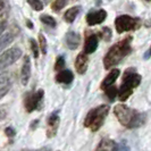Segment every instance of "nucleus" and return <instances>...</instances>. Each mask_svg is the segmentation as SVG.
Masks as SVG:
<instances>
[{
    "label": "nucleus",
    "mask_w": 151,
    "mask_h": 151,
    "mask_svg": "<svg viewBox=\"0 0 151 151\" xmlns=\"http://www.w3.org/2000/svg\"><path fill=\"white\" fill-rule=\"evenodd\" d=\"M59 127V116L57 113H52L48 119V126H47V136L53 137L57 134V131Z\"/></svg>",
    "instance_id": "nucleus-9"
},
{
    "label": "nucleus",
    "mask_w": 151,
    "mask_h": 151,
    "mask_svg": "<svg viewBox=\"0 0 151 151\" xmlns=\"http://www.w3.org/2000/svg\"><path fill=\"white\" fill-rule=\"evenodd\" d=\"M106 96L110 99V100H114V99L118 96V90H117V88L114 86V85H111L110 88H108L106 90Z\"/></svg>",
    "instance_id": "nucleus-24"
},
{
    "label": "nucleus",
    "mask_w": 151,
    "mask_h": 151,
    "mask_svg": "<svg viewBox=\"0 0 151 151\" xmlns=\"http://www.w3.org/2000/svg\"><path fill=\"white\" fill-rule=\"evenodd\" d=\"M89 66V57L85 52H81L77 55L75 60V68L78 74H84Z\"/></svg>",
    "instance_id": "nucleus-10"
},
{
    "label": "nucleus",
    "mask_w": 151,
    "mask_h": 151,
    "mask_svg": "<svg viewBox=\"0 0 151 151\" xmlns=\"http://www.w3.org/2000/svg\"><path fill=\"white\" fill-rule=\"evenodd\" d=\"M117 143L114 142L113 140L109 139H102L101 142L99 143V145L97 147L96 151H115Z\"/></svg>",
    "instance_id": "nucleus-17"
},
{
    "label": "nucleus",
    "mask_w": 151,
    "mask_h": 151,
    "mask_svg": "<svg viewBox=\"0 0 151 151\" xmlns=\"http://www.w3.org/2000/svg\"><path fill=\"white\" fill-rule=\"evenodd\" d=\"M74 80V74L68 70V69H65V70H61L60 73H58L56 75V81L58 83H64V84H69L72 83V81Z\"/></svg>",
    "instance_id": "nucleus-15"
},
{
    "label": "nucleus",
    "mask_w": 151,
    "mask_h": 151,
    "mask_svg": "<svg viewBox=\"0 0 151 151\" xmlns=\"http://www.w3.org/2000/svg\"><path fill=\"white\" fill-rule=\"evenodd\" d=\"M140 83H141V75L135 73L133 68H129L125 72V75L123 77V85L134 89L136 86H139Z\"/></svg>",
    "instance_id": "nucleus-7"
},
{
    "label": "nucleus",
    "mask_w": 151,
    "mask_h": 151,
    "mask_svg": "<svg viewBox=\"0 0 151 151\" xmlns=\"http://www.w3.org/2000/svg\"><path fill=\"white\" fill-rule=\"evenodd\" d=\"M26 24H27V26H29L30 29H32V27H33V25H32V23H31L30 19H27V21H26Z\"/></svg>",
    "instance_id": "nucleus-31"
},
{
    "label": "nucleus",
    "mask_w": 151,
    "mask_h": 151,
    "mask_svg": "<svg viewBox=\"0 0 151 151\" xmlns=\"http://www.w3.org/2000/svg\"><path fill=\"white\" fill-rule=\"evenodd\" d=\"M27 4H29L34 10L40 12V10L43 9V2H41L40 0H27Z\"/></svg>",
    "instance_id": "nucleus-23"
},
{
    "label": "nucleus",
    "mask_w": 151,
    "mask_h": 151,
    "mask_svg": "<svg viewBox=\"0 0 151 151\" xmlns=\"http://www.w3.org/2000/svg\"><path fill=\"white\" fill-rule=\"evenodd\" d=\"M115 151H129V147L125 144V142H121L116 145V149Z\"/></svg>",
    "instance_id": "nucleus-29"
},
{
    "label": "nucleus",
    "mask_w": 151,
    "mask_h": 151,
    "mask_svg": "<svg viewBox=\"0 0 151 151\" xmlns=\"http://www.w3.org/2000/svg\"><path fill=\"white\" fill-rule=\"evenodd\" d=\"M39 42H40V50H41V52L45 55L47 53V39H45V37L42 33L39 34Z\"/></svg>",
    "instance_id": "nucleus-25"
},
{
    "label": "nucleus",
    "mask_w": 151,
    "mask_h": 151,
    "mask_svg": "<svg viewBox=\"0 0 151 151\" xmlns=\"http://www.w3.org/2000/svg\"><path fill=\"white\" fill-rule=\"evenodd\" d=\"M119 74H121V70H119L118 68H114V69H111L110 73H109V74L105 77V80L101 82L100 89L106 91L108 88H110V86L115 83V81L117 80V77L119 76Z\"/></svg>",
    "instance_id": "nucleus-13"
},
{
    "label": "nucleus",
    "mask_w": 151,
    "mask_h": 151,
    "mask_svg": "<svg viewBox=\"0 0 151 151\" xmlns=\"http://www.w3.org/2000/svg\"><path fill=\"white\" fill-rule=\"evenodd\" d=\"M65 42H66V45L70 50H75L80 47V43H81V35L78 33H76L74 31H70L68 32L67 34L65 35Z\"/></svg>",
    "instance_id": "nucleus-11"
},
{
    "label": "nucleus",
    "mask_w": 151,
    "mask_h": 151,
    "mask_svg": "<svg viewBox=\"0 0 151 151\" xmlns=\"http://www.w3.org/2000/svg\"><path fill=\"white\" fill-rule=\"evenodd\" d=\"M40 19H41V22L43 23V24L50 26V27H55V26H56V19H55L53 17H51V16L41 15L40 16Z\"/></svg>",
    "instance_id": "nucleus-22"
},
{
    "label": "nucleus",
    "mask_w": 151,
    "mask_h": 151,
    "mask_svg": "<svg viewBox=\"0 0 151 151\" xmlns=\"http://www.w3.org/2000/svg\"><path fill=\"white\" fill-rule=\"evenodd\" d=\"M31 77V59L29 56L24 57L22 70H21V82L23 85H26L29 83Z\"/></svg>",
    "instance_id": "nucleus-12"
},
{
    "label": "nucleus",
    "mask_w": 151,
    "mask_h": 151,
    "mask_svg": "<svg viewBox=\"0 0 151 151\" xmlns=\"http://www.w3.org/2000/svg\"><path fill=\"white\" fill-rule=\"evenodd\" d=\"M6 134H7L8 136H12V137H13V136H15V129H12V127H7V129H6Z\"/></svg>",
    "instance_id": "nucleus-30"
},
{
    "label": "nucleus",
    "mask_w": 151,
    "mask_h": 151,
    "mask_svg": "<svg viewBox=\"0 0 151 151\" xmlns=\"http://www.w3.org/2000/svg\"><path fill=\"white\" fill-rule=\"evenodd\" d=\"M68 0H53L51 4V8L53 12H60L63 8L67 5Z\"/></svg>",
    "instance_id": "nucleus-21"
},
{
    "label": "nucleus",
    "mask_w": 151,
    "mask_h": 151,
    "mask_svg": "<svg viewBox=\"0 0 151 151\" xmlns=\"http://www.w3.org/2000/svg\"><path fill=\"white\" fill-rule=\"evenodd\" d=\"M132 92H133V89H131L129 86L122 84L121 89L118 90V99L121 101H126L129 98V96L132 94Z\"/></svg>",
    "instance_id": "nucleus-19"
},
{
    "label": "nucleus",
    "mask_w": 151,
    "mask_h": 151,
    "mask_svg": "<svg viewBox=\"0 0 151 151\" xmlns=\"http://www.w3.org/2000/svg\"><path fill=\"white\" fill-rule=\"evenodd\" d=\"M107 17V12L105 9H99V10H92L86 15V23L93 26V25H98L100 23H102Z\"/></svg>",
    "instance_id": "nucleus-8"
},
{
    "label": "nucleus",
    "mask_w": 151,
    "mask_h": 151,
    "mask_svg": "<svg viewBox=\"0 0 151 151\" xmlns=\"http://www.w3.org/2000/svg\"><path fill=\"white\" fill-rule=\"evenodd\" d=\"M65 66V58L59 56L56 60V64H55V70H61Z\"/></svg>",
    "instance_id": "nucleus-27"
},
{
    "label": "nucleus",
    "mask_w": 151,
    "mask_h": 151,
    "mask_svg": "<svg viewBox=\"0 0 151 151\" xmlns=\"http://www.w3.org/2000/svg\"><path fill=\"white\" fill-rule=\"evenodd\" d=\"M108 113H109L108 105H101L97 108H93L86 115L84 119V126L89 127L92 132H97L102 126Z\"/></svg>",
    "instance_id": "nucleus-3"
},
{
    "label": "nucleus",
    "mask_w": 151,
    "mask_h": 151,
    "mask_svg": "<svg viewBox=\"0 0 151 151\" xmlns=\"http://www.w3.org/2000/svg\"><path fill=\"white\" fill-rule=\"evenodd\" d=\"M22 56V50L17 47L14 48H10L6 51L1 53V57H0V66L1 69L8 67L10 65H13L17 59H19V57Z\"/></svg>",
    "instance_id": "nucleus-5"
},
{
    "label": "nucleus",
    "mask_w": 151,
    "mask_h": 151,
    "mask_svg": "<svg viewBox=\"0 0 151 151\" xmlns=\"http://www.w3.org/2000/svg\"><path fill=\"white\" fill-rule=\"evenodd\" d=\"M150 52H151V50H150Z\"/></svg>",
    "instance_id": "nucleus-33"
},
{
    "label": "nucleus",
    "mask_w": 151,
    "mask_h": 151,
    "mask_svg": "<svg viewBox=\"0 0 151 151\" xmlns=\"http://www.w3.org/2000/svg\"><path fill=\"white\" fill-rule=\"evenodd\" d=\"M140 26V21L137 18L129 15H121L115 19V27L117 33H124L131 30H136Z\"/></svg>",
    "instance_id": "nucleus-4"
},
{
    "label": "nucleus",
    "mask_w": 151,
    "mask_h": 151,
    "mask_svg": "<svg viewBox=\"0 0 151 151\" xmlns=\"http://www.w3.org/2000/svg\"><path fill=\"white\" fill-rule=\"evenodd\" d=\"M149 1H151V0H149Z\"/></svg>",
    "instance_id": "nucleus-32"
},
{
    "label": "nucleus",
    "mask_w": 151,
    "mask_h": 151,
    "mask_svg": "<svg viewBox=\"0 0 151 151\" xmlns=\"http://www.w3.org/2000/svg\"><path fill=\"white\" fill-rule=\"evenodd\" d=\"M98 43L99 38L96 34H92L90 37H88L86 40H85V43H84V52L86 55L93 53L98 48Z\"/></svg>",
    "instance_id": "nucleus-14"
},
{
    "label": "nucleus",
    "mask_w": 151,
    "mask_h": 151,
    "mask_svg": "<svg viewBox=\"0 0 151 151\" xmlns=\"http://www.w3.org/2000/svg\"><path fill=\"white\" fill-rule=\"evenodd\" d=\"M111 35H113V33H111V30H110L109 27H104V29L101 30L100 37L104 39V40H106V41H109V40L111 39Z\"/></svg>",
    "instance_id": "nucleus-26"
},
{
    "label": "nucleus",
    "mask_w": 151,
    "mask_h": 151,
    "mask_svg": "<svg viewBox=\"0 0 151 151\" xmlns=\"http://www.w3.org/2000/svg\"><path fill=\"white\" fill-rule=\"evenodd\" d=\"M30 43H31V49H32V52H33V55H34V57H35V58H38L39 57V49H40V48L38 47V43L35 42V40H34V39H31Z\"/></svg>",
    "instance_id": "nucleus-28"
},
{
    "label": "nucleus",
    "mask_w": 151,
    "mask_h": 151,
    "mask_svg": "<svg viewBox=\"0 0 151 151\" xmlns=\"http://www.w3.org/2000/svg\"><path fill=\"white\" fill-rule=\"evenodd\" d=\"M43 94H45L43 90H39L38 92L29 93L25 97V109L29 113H32L33 110H35L40 105V102L42 101Z\"/></svg>",
    "instance_id": "nucleus-6"
},
{
    "label": "nucleus",
    "mask_w": 151,
    "mask_h": 151,
    "mask_svg": "<svg viewBox=\"0 0 151 151\" xmlns=\"http://www.w3.org/2000/svg\"><path fill=\"white\" fill-rule=\"evenodd\" d=\"M12 86V81L6 77V76H1V82H0V90H1V97H5V94L7 93L9 89Z\"/></svg>",
    "instance_id": "nucleus-20"
},
{
    "label": "nucleus",
    "mask_w": 151,
    "mask_h": 151,
    "mask_svg": "<svg viewBox=\"0 0 151 151\" xmlns=\"http://www.w3.org/2000/svg\"><path fill=\"white\" fill-rule=\"evenodd\" d=\"M16 30L18 31V27L15 30H9L7 33H2L1 34V40H0V45H1V49H5L9 43H12V41L14 40L16 35Z\"/></svg>",
    "instance_id": "nucleus-16"
},
{
    "label": "nucleus",
    "mask_w": 151,
    "mask_h": 151,
    "mask_svg": "<svg viewBox=\"0 0 151 151\" xmlns=\"http://www.w3.org/2000/svg\"><path fill=\"white\" fill-rule=\"evenodd\" d=\"M131 42H132V37H127L119 41L118 43H115L109 49V51L106 53L104 58V65L106 69L116 66L124 57H126L132 51Z\"/></svg>",
    "instance_id": "nucleus-2"
},
{
    "label": "nucleus",
    "mask_w": 151,
    "mask_h": 151,
    "mask_svg": "<svg viewBox=\"0 0 151 151\" xmlns=\"http://www.w3.org/2000/svg\"><path fill=\"white\" fill-rule=\"evenodd\" d=\"M80 12H81V7L80 6H75V7L69 8L67 12L65 13V15H64L65 21L67 23H73L75 21L76 17H77V15L80 14Z\"/></svg>",
    "instance_id": "nucleus-18"
},
{
    "label": "nucleus",
    "mask_w": 151,
    "mask_h": 151,
    "mask_svg": "<svg viewBox=\"0 0 151 151\" xmlns=\"http://www.w3.org/2000/svg\"><path fill=\"white\" fill-rule=\"evenodd\" d=\"M114 114L117 117L122 125L129 127V129H135L143 125L145 122V115L142 113H137L136 110L127 107L126 105H116L114 108Z\"/></svg>",
    "instance_id": "nucleus-1"
}]
</instances>
